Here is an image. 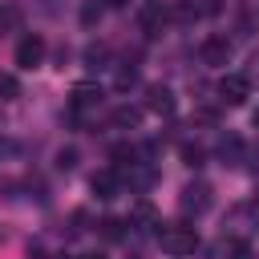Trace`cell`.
Wrapping results in <instances>:
<instances>
[{"label":"cell","mask_w":259,"mask_h":259,"mask_svg":"<svg viewBox=\"0 0 259 259\" xmlns=\"http://www.w3.org/2000/svg\"><path fill=\"white\" fill-rule=\"evenodd\" d=\"M138 121H142V109H138V105H117V109H113V125H117V130H134Z\"/></svg>","instance_id":"11"},{"label":"cell","mask_w":259,"mask_h":259,"mask_svg":"<svg viewBox=\"0 0 259 259\" xmlns=\"http://www.w3.org/2000/svg\"><path fill=\"white\" fill-rule=\"evenodd\" d=\"M40 61H45V40L36 32L20 36V45H16V69H36Z\"/></svg>","instance_id":"5"},{"label":"cell","mask_w":259,"mask_h":259,"mask_svg":"<svg viewBox=\"0 0 259 259\" xmlns=\"http://www.w3.org/2000/svg\"><path fill=\"white\" fill-rule=\"evenodd\" d=\"M158 243H162L166 255L182 259V255H194V251H198V231H194L190 223H166V227L158 231Z\"/></svg>","instance_id":"1"},{"label":"cell","mask_w":259,"mask_h":259,"mask_svg":"<svg viewBox=\"0 0 259 259\" xmlns=\"http://www.w3.org/2000/svg\"><path fill=\"white\" fill-rule=\"evenodd\" d=\"M219 158H223V166H239V162H243V142H239L235 134H227V138L219 142Z\"/></svg>","instance_id":"9"},{"label":"cell","mask_w":259,"mask_h":259,"mask_svg":"<svg viewBox=\"0 0 259 259\" xmlns=\"http://www.w3.org/2000/svg\"><path fill=\"white\" fill-rule=\"evenodd\" d=\"M16 93H20V81H16L12 73H4V77H0V97H16Z\"/></svg>","instance_id":"17"},{"label":"cell","mask_w":259,"mask_h":259,"mask_svg":"<svg viewBox=\"0 0 259 259\" xmlns=\"http://www.w3.org/2000/svg\"><path fill=\"white\" fill-rule=\"evenodd\" d=\"M223 255H227V259H255L243 239H227V243H223Z\"/></svg>","instance_id":"15"},{"label":"cell","mask_w":259,"mask_h":259,"mask_svg":"<svg viewBox=\"0 0 259 259\" xmlns=\"http://www.w3.org/2000/svg\"><path fill=\"white\" fill-rule=\"evenodd\" d=\"M202 8H198V0H174V8H170V16L174 20H194Z\"/></svg>","instance_id":"13"},{"label":"cell","mask_w":259,"mask_h":259,"mask_svg":"<svg viewBox=\"0 0 259 259\" xmlns=\"http://www.w3.org/2000/svg\"><path fill=\"white\" fill-rule=\"evenodd\" d=\"M97 16H101V8H97V4H85V12H81V20H85V24H93Z\"/></svg>","instance_id":"20"},{"label":"cell","mask_w":259,"mask_h":259,"mask_svg":"<svg viewBox=\"0 0 259 259\" xmlns=\"http://www.w3.org/2000/svg\"><path fill=\"white\" fill-rule=\"evenodd\" d=\"M93 105H101V85H93V81L73 85V93H69V117H81Z\"/></svg>","instance_id":"4"},{"label":"cell","mask_w":259,"mask_h":259,"mask_svg":"<svg viewBox=\"0 0 259 259\" xmlns=\"http://www.w3.org/2000/svg\"><path fill=\"white\" fill-rule=\"evenodd\" d=\"M182 162H186V166L194 170V166H202V162H206V150H202V146H190V142H186V146H182Z\"/></svg>","instance_id":"16"},{"label":"cell","mask_w":259,"mask_h":259,"mask_svg":"<svg viewBox=\"0 0 259 259\" xmlns=\"http://www.w3.org/2000/svg\"><path fill=\"white\" fill-rule=\"evenodd\" d=\"M247 166L259 174V146H251V154H247Z\"/></svg>","instance_id":"21"},{"label":"cell","mask_w":259,"mask_h":259,"mask_svg":"<svg viewBox=\"0 0 259 259\" xmlns=\"http://www.w3.org/2000/svg\"><path fill=\"white\" fill-rule=\"evenodd\" d=\"M146 105H150L154 113L170 117V113H174V89H170V85H150V89H146Z\"/></svg>","instance_id":"8"},{"label":"cell","mask_w":259,"mask_h":259,"mask_svg":"<svg viewBox=\"0 0 259 259\" xmlns=\"http://www.w3.org/2000/svg\"><path fill=\"white\" fill-rule=\"evenodd\" d=\"M81 259H105V255H81Z\"/></svg>","instance_id":"24"},{"label":"cell","mask_w":259,"mask_h":259,"mask_svg":"<svg viewBox=\"0 0 259 259\" xmlns=\"http://www.w3.org/2000/svg\"><path fill=\"white\" fill-rule=\"evenodd\" d=\"M247 97H251V77L227 73V77L219 81V101H223V105H247Z\"/></svg>","instance_id":"2"},{"label":"cell","mask_w":259,"mask_h":259,"mask_svg":"<svg viewBox=\"0 0 259 259\" xmlns=\"http://www.w3.org/2000/svg\"><path fill=\"white\" fill-rule=\"evenodd\" d=\"M162 20H166V8H162V4H146V8H142V28H146L150 36L162 28Z\"/></svg>","instance_id":"10"},{"label":"cell","mask_w":259,"mask_h":259,"mask_svg":"<svg viewBox=\"0 0 259 259\" xmlns=\"http://www.w3.org/2000/svg\"><path fill=\"white\" fill-rule=\"evenodd\" d=\"M57 166H61V170H73V166H77V150H73V146L61 150V154H57Z\"/></svg>","instance_id":"18"},{"label":"cell","mask_w":259,"mask_h":259,"mask_svg":"<svg viewBox=\"0 0 259 259\" xmlns=\"http://www.w3.org/2000/svg\"><path fill=\"white\" fill-rule=\"evenodd\" d=\"M121 235H125V223H121V219H113V214H109V219H101V239L117 243Z\"/></svg>","instance_id":"14"},{"label":"cell","mask_w":259,"mask_h":259,"mask_svg":"<svg viewBox=\"0 0 259 259\" xmlns=\"http://www.w3.org/2000/svg\"><path fill=\"white\" fill-rule=\"evenodd\" d=\"M105 4H109V8H121V4H125V0H105Z\"/></svg>","instance_id":"23"},{"label":"cell","mask_w":259,"mask_h":259,"mask_svg":"<svg viewBox=\"0 0 259 259\" xmlns=\"http://www.w3.org/2000/svg\"><path fill=\"white\" fill-rule=\"evenodd\" d=\"M198 57H202V65L223 69V65L231 61V40H227V36H206V40H202V49H198Z\"/></svg>","instance_id":"6"},{"label":"cell","mask_w":259,"mask_h":259,"mask_svg":"<svg viewBox=\"0 0 259 259\" xmlns=\"http://www.w3.org/2000/svg\"><path fill=\"white\" fill-rule=\"evenodd\" d=\"M89 186H93V194H97L101 202H109V198L121 194V178H117V170H97Z\"/></svg>","instance_id":"7"},{"label":"cell","mask_w":259,"mask_h":259,"mask_svg":"<svg viewBox=\"0 0 259 259\" xmlns=\"http://www.w3.org/2000/svg\"><path fill=\"white\" fill-rule=\"evenodd\" d=\"M178 206H182V214H202V210L210 206V186H206L202 178L186 182L182 194H178Z\"/></svg>","instance_id":"3"},{"label":"cell","mask_w":259,"mask_h":259,"mask_svg":"<svg viewBox=\"0 0 259 259\" xmlns=\"http://www.w3.org/2000/svg\"><path fill=\"white\" fill-rule=\"evenodd\" d=\"M134 81H138V69H134V65H130V69H121V73H117V89H130V85H134Z\"/></svg>","instance_id":"19"},{"label":"cell","mask_w":259,"mask_h":259,"mask_svg":"<svg viewBox=\"0 0 259 259\" xmlns=\"http://www.w3.org/2000/svg\"><path fill=\"white\" fill-rule=\"evenodd\" d=\"M105 61H109V49L105 45H89L85 49V69H105Z\"/></svg>","instance_id":"12"},{"label":"cell","mask_w":259,"mask_h":259,"mask_svg":"<svg viewBox=\"0 0 259 259\" xmlns=\"http://www.w3.org/2000/svg\"><path fill=\"white\" fill-rule=\"evenodd\" d=\"M251 125H255V130H259V105H255V109H251Z\"/></svg>","instance_id":"22"}]
</instances>
